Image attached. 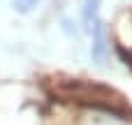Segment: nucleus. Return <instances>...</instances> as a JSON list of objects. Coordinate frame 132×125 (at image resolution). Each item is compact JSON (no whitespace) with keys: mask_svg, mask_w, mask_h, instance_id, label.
<instances>
[{"mask_svg":"<svg viewBox=\"0 0 132 125\" xmlns=\"http://www.w3.org/2000/svg\"><path fill=\"white\" fill-rule=\"evenodd\" d=\"M56 93L60 97H67L72 102L114 114L123 121H128V116H132V109H128L123 95L118 90H114L111 86H104L100 81H84V79H67L60 81L56 86Z\"/></svg>","mask_w":132,"mask_h":125,"instance_id":"obj_1","label":"nucleus"},{"mask_svg":"<svg viewBox=\"0 0 132 125\" xmlns=\"http://www.w3.org/2000/svg\"><path fill=\"white\" fill-rule=\"evenodd\" d=\"M93 35V44H90V58L97 63V65H104L107 58H109V32H107V26L104 21H97L95 28L90 30Z\"/></svg>","mask_w":132,"mask_h":125,"instance_id":"obj_2","label":"nucleus"},{"mask_svg":"<svg viewBox=\"0 0 132 125\" xmlns=\"http://www.w3.org/2000/svg\"><path fill=\"white\" fill-rule=\"evenodd\" d=\"M100 5L102 0H84V7H81V23H84V30L90 32L95 28V23L100 21Z\"/></svg>","mask_w":132,"mask_h":125,"instance_id":"obj_3","label":"nucleus"},{"mask_svg":"<svg viewBox=\"0 0 132 125\" xmlns=\"http://www.w3.org/2000/svg\"><path fill=\"white\" fill-rule=\"evenodd\" d=\"M42 0H12V9L19 14H30Z\"/></svg>","mask_w":132,"mask_h":125,"instance_id":"obj_4","label":"nucleus"}]
</instances>
